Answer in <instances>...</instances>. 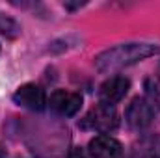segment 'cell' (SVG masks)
Returning <instances> with one entry per match:
<instances>
[{
  "label": "cell",
  "mask_w": 160,
  "mask_h": 158,
  "mask_svg": "<svg viewBox=\"0 0 160 158\" xmlns=\"http://www.w3.org/2000/svg\"><path fill=\"white\" fill-rule=\"evenodd\" d=\"M160 52V47L151 43H123L116 45L104 52H101L95 58V67L101 73H112L123 67L134 65L149 56H155Z\"/></svg>",
  "instance_id": "obj_1"
},
{
  "label": "cell",
  "mask_w": 160,
  "mask_h": 158,
  "mask_svg": "<svg viewBox=\"0 0 160 158\" xmlns=\"http://www.w3.org/2000/svg\"><path fill=\"white\" fill-rule=\"evenodd\" d=\"M82 128H88V130H95V132H112L119 126V116H118V110L114 108V104H106V102H99L95 104L88 116L82 119L80 123Z\"/></svg>",
  "instance_id": "obj_2"
},
{
  "label": "cell",
  "mask_w": 160,
  "mask_h": 158,
  "mask_svg": "<svg viewBox=\"0 0 160 158\" xmlns=\"http://www.w3.org/2000/svg\"><path fill=\"white\" fill-rule=\"evenodd\" d=\"M50 110L62 117H73L80 108H82V95L75 91H65V89H56L50 99L47 101Z\"/></svg>",
  "instance_id": "obj_3"
},
{
  "label": "cell",
  "mask_w": 160,
  "mask_h": 158,
  "mask_svg": "<svg viewBox=\"0 0 160 158\" xmlns=\"http://www.w3.org/2000/svg\"><path fill=\"white\" fill-rule=\"evenodd\" d=\"M13 102L22 106V108H26V110L41 112L47 106V95H45V89L39 87V86L24 84L13 93Z\"/></svg>",
  "instance_id": "obj_4"
},
{
  "label": "cell",
  "mask_w": 160,
  "mask_h": 158,
  "mask_svg": "<svg viewBox=\"0 0 160 158\" xmlns=\"http://www.w3.org/2000/svg\"><path fill=\"white\" fill-rule=\"evenodd\" d=\"M153 116H155L153 104H151L149 101L142 99V97L132 99V102L128 104V108H127V112H125L127 123H128L132 128H136V130L149 126L151 121H153Z\"/></svg>",
  "instance_id": "obj_5"
},
{
  "label": "cell",
  "mask_w": 160,
  "mask_h": 158,
  "mask_svg": "<svg viewBox=\"0 0 160 158\" xmlns=\"http://www.w3.org/2000/svg\"><path fill=\"white\" fill-rule=\"evenodd\" d=\"M130 89V80L125 77H112L106 82L101 84L99 87V97L102 102L106 104H116L121 99H125V95Z\"/></svg>",
  "instance_id": "obj_6"
},
{
  "label": "cell",
  "mask_w": 160,
  "mask_h": 158,
  "mask_svg": "<svg viewBox=\"0 0 160 158\" xmlns=\"http://www.w3.org/2000/svg\"><path fill=\"white\" fill-rule=\"evenodd\" d=\"M88 151H89L91 158H119L123 153V147L116 138L101 134L89 141Z\"/></svg>",
  "instance_id": "obj_7"
},
{
  "label": "cell",
  "mask_w": 160,
  "mask_h": 158,
  "mask_svg": "<svg viewBox=\"0 0 160 158\" xmlns=\"http://www.w3.org/2000/svg\"><path fill=\"white\" fill-rule=\"evenodd\" d=\"M145 89L155 102H160V78H149L145 82Z\"/></svg>",
  "instance_id": "obj_8"
},
{
  "label": "cell",
  "mask_w": 160,
  "mask_h": 158,
  "mask_svg": "<svg viewBox=\"0 0 160 158\" xmlns=\"http://www.w3.org/2000/svg\"><path fill=\"white\" fill-rule=\"evenodd\" d=\"M147 158H160V156H147Z\"/></svg>",
  "instance_id": "obj_9"
}]
</instances>
